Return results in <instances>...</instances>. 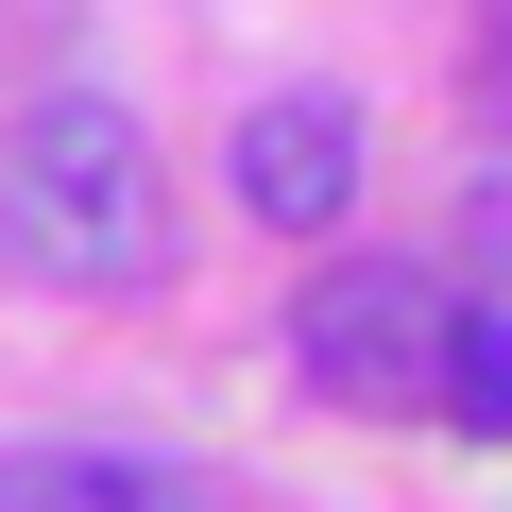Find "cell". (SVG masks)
Here are the masks:
<instances>
[{
	"instance_id": "6da1fadb",
	"label": "cell",
	"mask_w": 512,
	"mask_h": 512,
	"mask_svg": "<svg viewBox=\"0 0 512 512\" xmlns=\"http://www.w3.org/2000/svg\"><path fill=\"white\" fill-rule=\"evenodd\" d=\"M154 256H171V188H154V137L103 86H69V103H35L0 137V274H35V291H154Z\"/></svg>"
},
{
	"instance_id": "7a4b0ae2",
	"label": "cell",
	"mask_w": 512,
	"mask_h": 512,
	"mask_svg": "<svg viewBox=\"0 0 512 512\" xmlns=\"http://www.w3.org/2000/svg\"><path fill=\"white\" fill-rule=\"evenodd\" d=\"M291 359L325 410H444V359H461V308L410 274V256H342V274L291 308Z\"/></svg>"
},
{
	"instance_id": "3957f363",
	"label": "cell",
	"mask_w": 512,
	"mask_h": 512,
	"mask_svg": "<svg viewBox=\"0 0 512 512\" xmlns=\"http://www.w3.org/2000/svg\"><path fill=\"white\" fill-rule=\"evenodd\" d=\"M239 205L291 222V239H325V222L359 205V103H325V86L256 103V120H239Z\"/></svg>"
},
{
	"instance_id": "277c9868",
	"label": "cell",
	"mask_w": 512,
	"mask_h": 512,
	"mask_svg": "<svg viewBox=\"0 0 512 512\" xmlns=\"http://www.w3.org/2000/svg\"><path fill=\"white\" fill-rule=\"evenodd\" d=\"M0 512H205V478L137 444H0Z\"/></svg>"
},
{
	"instance_id": "5b68a950",
	"label": "cell",
	"mask_w": 512,
	"mask_h": 512,
	"mask_svg": "<svg viewBox=\"0 0 512 512\" xmlns=\"http://www.w3.org/2000/svg\"><path fill=\"white\" fill-rule=\"evenodd\" d=\"M444 410L478 444H512V308H461V359H444Z\"/></svg>"
}]
</instances>
